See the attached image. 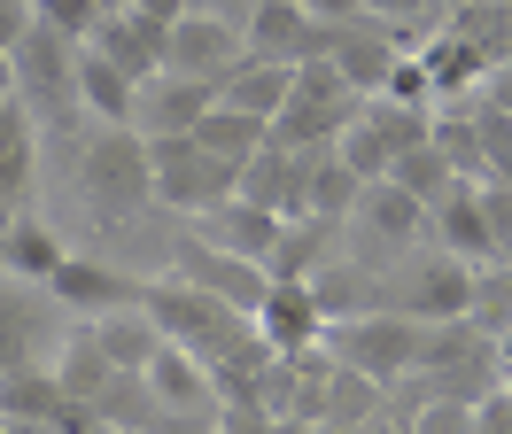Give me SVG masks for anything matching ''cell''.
<instances>
[{
    "mask_svg": "<svg viewBox=\"0 0 512 434\" xmlns=\"http://www.w3.org/2000/svg\"><path fill=\"white\" fill-rule=\"evenodd\" d=\"M326 318L319 310V287L311 279H272V295H264V310H256V334L272 341L280 357H303V349H326Z\"/></svg>",
    "mask_w": 512,
    "mask_h": 434,
    "instance_id": "cell-17",
    "label": "cell"
},
{
    "mask_svg": "<svg viewBox=\"0 0 512 434\" xmlns=\"http://www.w3.org/2000/svg\"><path fill=\"white\" fill-rule=\"evenodd\" d=\"M303 8H311L319 24H357V16H365V0H303Z\"/></svg>",
    "mask_w": 512,
    "mask_h": 434,
    "instance_id": "cell-38",
    "label": "cell"
},
{
    "mask_svg": "<svg viewBox=\"0 0 512 434\" xmlns=\"http://www.w3.org/2000/svg\"><path fill=\"white\" fill-rule=\"evenodd\" d=\"M210 109H218V86H210V78L163 70V78L140 86V132H148V140H179V132H194Z\"/></svg>",
    "mask_w": 512,
    "mask_h": 434,
    "instance_id": "cell-19",
    "label": "cell"
},
{
    "mask_svg": "<svg viewBox=\"0 0 512 434\" xmlns=\"http://www.w3.org/2000/svg\"><path fill=\"white\" fill-rule=\"evenodd\" d=\"M435 148L450 155V171H458V179L489 186V179H481V132H474V93H466L458 109H435Z\"/></svg>",
    "mask_w": 512,
    "mask_h": 434,
    "instance_id": "cell-30",
    "label": "cell"
},
{
    "mask_svg": "<svg viewBox=\"0 0 512 434\" xmlns=\"http://www.w3.org/2000/svg\"><path fill=\"white\" fill-rule=\"evenodd\" d=\"M388 179L404 186V194H419V202L435 210L450 186H458V171H450V155L435 148V140H427V148H404V155H396V171H388Z\"/></svg>",
    "mask_w": 512,
    "mask_h": 434,
    "instance_id": "cell-32",
    "label": "cell"
},
{
    "mask_svg": "<svg viewBox=\"0 0 512 434\" xmlns=\"http://www.w3.org/2000/svg\"><path fill=\"white\" fill-rule=\"evenodd\" d=\"M140 310L156 318V334L163 341H179V349H194L202 365L218 372L225 357H241L256 341V318L249 310H233V303H218V295H202V287H187V279H140Z\"/></svg>",
    "mask_w": 512,
    "mask_h": 434,
    "instance_id": "cell-2",
    "label": "cell"
},
{
    "mask_svg": "<svg viewBox=\"0 0 512 434\" xmlns=\"http://www.w3.org/2000/svg\"><path fill=\"white\" fill-rule=\"evenodd\" d=\"M481 93H489V101L512 117V62H505V70H489V86H481Z\"/></svg>",
    "mask_w": 512,
    "mask_h": 434,
    "instance_id": "cell-40",
    "label": "cell"
},
{
    "mask_svg": "<svg viewBox=\"0 0 512 434\" xmlns=\"http://www.w3.org/2000/svg\"><path fill=\"white\" fill-rule=\"evenodd\" d=\"M171 279H187V287H202V295H218V303L233 310H264V295H272V272L264 264H249V256H225V248H210L202 233H179L171 241Z\"/></svg>",
    "mask_w": 512,
    "mask_h": 434,
    "instance_id": "cell-9",
    "label": "cell"
},
{
    "mask_svg": "<svg viewBox=\"0 0 512 434\" xmlns=\"http://www.w3.org/2000/svg\"><path fill=\"white\" fill-rule=\"evenodd\" d=\"M63 318L70 310L47 295V287H32V279H8L0 272V380L8 372H32L47 365V349H63Z\"/></svg>",
    "mask_w": 512,
    "mask_h": 434,
    "instance_id": "cell-7",
    "label": "cell"
},
{
    "mask_svg": "<svg viewBox=\"0 0 512 434\" xmlns=\"http://www.w3.org/2000/svg\"><path fill=\"white\" fill-rule=\"evenodd\" d=\"M132 8H140V16H156V24H179V16L202 8V0H132Z\"/></svg>",
    "mask_w": 512,
    "mask_h": 434,
    "instance_id": "cell-39",
    "label": "cell"
},
{
    "mask_svg": "<svg viewBox=\"0 0 512 434\" xmlns=\"http://www.w3.org/2000/svg\"><path fill=\"white\" fill-rule=\"evenodd\" d=\"M357 109H365V93L334 70V55L295 62V93L280 109V124H272V148H334L357 124Z\"/></svg>",
    "mask_w": 512,
    "mask_h": 434,
    "instance_id": "cell-4",
    "label": "cell"
},
{
    "mask_svg": "<svg viewBox=\"0 0 512 434\" xmlns=\"http://www.w3.org/2000/svg\"><path fill=\"white\" fill-rule=\"evenodd\" d=\"M78 202L101 233H132L140 210L156 202V155L140 124H94L78 148Z\"/></svg>",
    "mask_w": 512,
    "mask_h": 434,
    "instance_id": "cell-1",
    "label": "cell"
},
{
    "mask_svg": "<svg viewBox=\"0 0 512 434\" xmlns=\"http://www.w3.org/2000/svg\"><path fill=\"white\" fill-rule=\"evenodd\" d=\"M419 318H404V310H357V318H342V326H326V349H334V365L365 372V380H381V388H404L419 372Z\"/></svg>",
    "mask_w": 512,
    "mask_h": 434,
    "instance_id": "cell-5",
    "label": "cell"
},
{
    "mask_svg": "<svg viewBox=\"0 0 512 434\" xmlns=\"http://www.w3.org/2000/svg\"><path fill=\"white\" fill-rule=\"evenodd\" d=\"M70 434H132V427H109V419H86V427H70Z\"/></svg>",
    "mask_w": 512,
    "mask_h": 434,
    "instance_id": "cell-42",
    "label": "cell"
},
{
    "mask_svg": "<svg viewBox=\"0 0 512 434\" xmlns=\"http://www.w3.org/2000/svg\"><path fill=\"white\" fill-rule=\"evenodd\" d=\"M288 93H295V62H233L218 78V101L225 109H241V117H264V124H280V109H288Z\"/></svg>",
    "mask_w": 512,
    "mask_h": 434,
    "instance_id": "cell-21",
    "label": "cell"
},
{
    "mask_svg": "<svg viewBox=\"0 0 512 434\" xmlns=\"http://www.w3.org/2000/svg\"><path fill=\"white\" fill-rule=\"evenodd\" d=\"M388 419H404V434H474V396L435 388V396H419V403H396Z\"/></svg>",
    "mask_w": 512,
    "mask_h": 434,
    "instance_id": "cell-31",
    "label": "cell"
},
{
    "mask_svg": "<svg viewBox=\"0 0 512 434\" xmlns=\"http://www.w3.org/2000/svg\"><path fill=\"white\" fill-rule=\"evenodd\" d=\"M0 434H55V427H32V419H0Z\"/></svg>",
    "mask_w": 512,
    "mask_h": 434,
    "instance_id": "cell-41",
    "label": "cell"
},
{
    "mask_svg": "<svg viewBox=\"0 0 512 434\" xmlns=\"http://www.w3.org/2000/svg\"><path fill=\"white\" fill-rule=\"evenodd\" d=\"M381 303L419 318V326H458V318H474V303H481V264L427 248L412 272H396V287H388Z\"/></svg>",
    "mask_w": 512,
    "mask_h": 434,
    "instance_id": "cell-6",
    "label": "cell"
},
{
    "mask_svg": "<svg viewBox=\"0 0 512 434\" xmlns=\"http://www.w3.org/2000/svg\"><path fill=\"white\" fill-rule=\"evenodd\" d=\"M435 8H443V0H365V16H373V24H388L404 47H419V31H412V24H427Z\"/></svg>",
    "mask_w": 512,
    "mask_h": 434,
    "instance_id": "cell-35",
    "label": "cell"
},
{
    "mask_svg": "<svg viewBox=\"0 0 512 434\" xmlns=\"http://www.w3.org/2000/svg\"><path fill=\"white\" fill-rule=\"evenodd\" d=\"M8 217H16V210H0V264H8Z\"/></svg>",
    "mask_w": 512,
    "mask_h": 434,
    "instance_id": "cell-43",
    "label": "cell"
},
{
    "mask_svg": "<svg viewBox=\"0 0 512 434\" xmlns=\"http://www.w3.org/2000/svg\"><path fill=\"white\" fill-rule=\"evenodd\" d=\"M241 31H249V55H264V62H319V55H334L342 24H319L303 0H256L241 16Z\"/></svg>",
    "mask_w": 512,
    "mask_h": 434,
    "instance_id": "cell-12",
    "label": "cell"
},
{
    "mask_svg": "<svg viewBox=\"0 0 512 434\" xmlns=\"http://www.w3.org/2000/svg\"><path fill=\"white\" fill-rule=\"evenodd\" d=\"M63 233H55V225H47V217H32V210H16L8 217V264H0V272L8 279H32V287H47V279L63 272Z\"/></svg>",
    "mask_w": 512,
    "mask_h": 434,
    "instance_id": "cell-24",
    "label": "cell"
},
{
    "mask_svg": "<svg viewBox=\"0 0 512 434\" xmlns=\"http://www.w3.org/2000/svg\"><path fill=\"white\" fill-rule=\"evenodd\" d=\"M474 326L489 341H505L512 334V264H489L481 272V303H474Z\"/></svg>",
    "mask_w": 512,
    "mask_h": 434,
    "instance_id": "cell-34",
    "label": "cell"
},
{
    "mask_svg": "<svg viewBox=\"0 0 512 434\" xmlns=\"http://www.w3.org/2000/svg\"><path fill=\"white\" fill-rule=\"evenodd\" d=\"M489 194V233H497V264H512V186H481Z\"/></svg>",
    "mask_w": 512,
    "mask_h": 434,
    "instance_id": "cell-37",
    "label": "cell"
},
{
    "mask_svg": "<svg viewBox=\"0 0 512 434\" xmlns=\"http://www.w3.org/2000/svg\"><path fill=\"white\" fill-rule=\"evenodd\" d=\"M86 334L101 341V357L117 372H148L156 365V349H163V334H156V318L132 303V310H109V318H86Z\"/></svg>",
    "mask_w": 512,
    "mask_h": 434,
    "instance_id": "cell-25",
    "label": "cell"
},
{
    "mask_svg": "<svg viewBox=\"0 0 512 434\" xmlns=\"http://www.w3.org/2000/svg\"><path fill=\"white\" fill-rule=\"evenodd\" d=\"M32 179H39V117L8 93L0 101V210H24Z\"/></svg>",
    "mask_w": 512,
    "mask_h": 434,
    "instance_id": "cell-22",
    "label": "cell"
},
{
    "mask_svg": "<svg viewBox=\"0 0 512 434\" xmlns=\"http://www.w3.org/2000/svg\"><path fill=\"white\" fill-rule=\"evenodd\" d=\"M148 155H156V202H163V210H179V217L218 210L225 194H233V179H241V171L218 163L194 132H179V140H148Z\"/></svg>",
    "mask_w": 512,
    "mask_h": 434,
    "instance_id": "cell-8",
    "label": "cell"
},
{
    "mask_svg": "<svg viewBox=\"0 0 512 434\" xmlns=\"http://www.w3.org/2000/svg\"><path fill=\"white\" fill-rule=\"evenodd\" d=\"M194 140L218 155V163H233V171H241L249 155H264V148H272V124H264V117H241V109H225V101H218L210 117L194 124Z\"/></svg>",
    "mask_w": 512,
    "mask_h": 434,
    "instance_id": "cell-28",
    "label": "cell"
},
{
    "mask_svg": "<svg viewBox=\"0 0 512 434\" xmlns=\"http://www.w3.org/2000/svg\"><path fill=\"white\" fill-rule=\"evenodd\" d=\"M148 380V396L179 419V427H218V411H225V396H218V372L202 365L194 349H179V341H163L156 349V365L140 372Z\"/></svg>",
    "mask_w": 512,
    "mask_h": 434,
    "instance_id": "cell-10",
    "label": "cell"
},
{
    "mask_svg": "<svg viewBox=\"0 0 512 434\" xmlns=\"http://www.w3.org/2000/svg\"><path fill=\"white\" fill-rule=\"evenodd\" d=\"M350 233L373 248V256H404V248L427 241V202L404 194L396 179H373V186H365V202H357V217H350Z\"/></svg>",
    "mask_w": 512,
    "mask_h": 434,
    "instance_id": "cell-15",
    "label": "cell"
},
{
    "mask_svg": "<svg viewBox=\"0 0 512 434\" xmlns=\"http://www.w3.org/2000/svg\"><path fill=\"white\" fill-rule=\"evenodd\" d=\"M474 434H512V388L474 396Z\"/></svg>",
    "mask_w": 512,
    "mask_h": 434,
    "instance_id": "cell-36",
    "label": "cell"
},
{
    "mask_svg": "<svg viewBox=\"0 0 512 434\" xmlns=\"http://www.w3.org/2000/svg\"><path fill=\"white\" fill-rule=\"evenodd\" d=\"M78 109L94 124H140V78H125L101 47H78Z\"/></svg>",
    "mask_w": 512,
    "mask_h": 434,
    "instance_id": "cell-23",
    "label": "cell"
},
{
    "mask_svg": "<svg viewBox=\"0 0 512 434\" xmlns=\"http://www.w3.org/2000/svg\"><path fill=\"white\" fill-rule=\"evenodd\" d=\"M233 62H249L241 16H225V8H187V16L171 24V70H179V78H210V86H218Z\"/></svg>",
    "mask_w": 512,
    "mask_h": 434,
    "instance_id": "cell-11",
    "label": "cell"
},
{
    "mask_svg": "<svg viewBox=\"0 0 512 434\" xmlns=\"http://www.w3.org/2000/svg\"><path fill=\"white\" fill-rule=\"evenodd\" d=\"M47 295H55V303H63L78 326H86V318L132 310V303H140V279L117 272V264H101V256H78V248H70V256H63V272L47 279Z\"/></svg>",
    "mask_w": 512,
    "mask_h": 434,
    "instance_id": "cell-16",
    "label": "cell"
},
{
    "mask_svg": "<svg viewBox=\"0 0 512 434\" xmlns=\"http://www.w3.org/2000/svg\"><path fill=\"white\" fill-rule=\"evenodd\" d=\"M288 186H295V155H288V148H264V155H249V163H241L233 194H241V202H264V210L288 217Z\"/></svg>",
    "mask_w": 512,
    "mask_h": 434,
    "instance_id": "cell-29",
    "label": "cell"
},
{
    "mask_svg": "<svg viewBox=\"0 0 512 434\" xmlns=\"http://www.w3.org/2000/svg\"><path fill=\"white\" fill-rule=\"evenodd\" d=\"M63 380H55V365H32V372H8L0 380V419H32V427H63Z\"/></svg>",
    "mask_w": 512,
    "mask_h": 434,
    "instance_id": "cell-26",
    "label": "cell"
},
{
    "mask_svg": "<svg viewBox=\"0 0 512 434\" xmlns=\"http://www.w3.org/2000/svg\"><path fill=\"white\" fill-rule=\"evenodd\" d=\"M450 31H458L489 70L512 62V0H458V8H450Z\"/></svg>",
    "mask_w": 512,
    "mask_h": 434,
    "instance_id": "cell-27",
    "label": "cell"
},
{
    "mask_svg": "<svg viewBox=\"0 0 512 434\" xmlns=\"http://www.w3.org/2000/svg\"><path fill=\"white\" fill-rule=\"evenodd\" d=\"M187 233H202L210 248H225V256H249V264H264V272H272V256H280V241H288V217L264 210V202H241V194H225L218 210L187 217Z\"/></svg>",
    "mask_w": 512,
    "mask_h": 434,
    "instance_id": "cell-13",
    "label": "cell"
},
{
    "mask_svg": "<svg viewBox=\"0 0 512 434\" xmlns=\"http://www.w3.org/2000/svg\"><path fill=\"white\" fill-rule=\"evenodd\" d=\"M474 132H481V179L512 186V117L489 101V93H474Z\"/></svg>",
    "mask_w": 512,
    "mask_h": 434,
    "instance_id": "cell-33",
    "label": "cell"
},
{
    "mask_svg": "<svg viewBox=\"0 0 512 434\" xmlns=\"http://www.w3.org/2000/svg\"><path fill=\"white\" fill-rule=\"evenodd\" d=\"M86 47H101V55L117 62L125 78H140V86L171 70V24L140 16V8H109V16H101V31L86 39Z\"/></svg>",
    "mask_w": 512,
    "mask_h": 434,
    "instance_id": "cell-18",
    "label": "cell"
},
{
    "mask_svg": "<svg viewBox=\"0 0 512 434\" xmlns=\"http://www.w3.org/2000/svg\"><path fill=\"white\" fill-rule=\"evenodd\" d=\"M8 78H16V101L39 117V132H63L70 117H86V109H78V39L47 31L39 16H32V31L16 39Z\"/></svg>",
    "mask_w": 512,
    "mask_h": 434,
    "instance_id": "cell-3",
    "label": "cell"
},
{
    "mask_svg": "<svg viewBox=\"0 0 512 434\" xmlns=\"http://www.w3.org/2000/svg\"><path fill=\"white\" fill-rule=\"evenodd\" d=\"M404 55H412V47H404L388 24H373V16H357V24L334 31V70H342V78H350L365 101H373V93L396 78V62H404Z\"/></svg>",
    "mask_w": 512,
    "mask_h": 434,
    "instance_id": "cell-20",
    "label": "cell"
},
{
    "mask_svg": "<svg viewBox=\"0 0 512 434\" xmlns=\"http://www.w3.org/2000/svg\"><path fill=\"white\" fill-rule=\"evenodd\" d=\"M427 248H443V256H466V264H497V233H489V194H481L474 179H458L427 210Z\"/></svg>",
    "mask_w": 512,
    "mask_h": 434,
    "instance_id": "cell-14",
    "label": "cell"
}]
</instances>
